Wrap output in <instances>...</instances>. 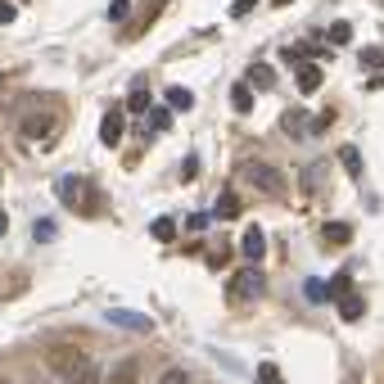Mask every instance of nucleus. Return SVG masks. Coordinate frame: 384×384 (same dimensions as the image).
<instances>
[{
    "mask_svg": "<svg viewBox=\"0 0 384 384\" xmlns=\"http://www.w3.org/2000/svg\"><path fill=\"white\" fill-rule=\"evenodd\" d=\"M239 177H244V186L263 190V195H285L281 168H276V163H267V158H244V163H239Z\"/></svg>",
    "mask_w": 384,
    "mask_h": 384,
    "instance_id": "1",
    "label": "nucleus"
},
{
    "mask_svg": "<svg viewBox=\"0 0 384 384\" xmlns=\"http://www.w3.org/2000/svg\"><path fill=\"white\" fill-rule=\"evenodd\" d=\"M82 362H86V357L73 348V344H50V348H45V367H50L54 376H73Z\"/></svg>",
    "mask_w": 384,
    "mask_h": 384,
    "instance_id": "2",
    "label": "nucleus"
},
{
    "mask_svg": "<svg viewBox=\"0 0 384 384\" xmlns=\"http://www.w3.org/2000/svg\"><path fill=\"white\" fill-rule=\"evenodd\" d=\"M263 294H267V281H263V272H258L253 263L230 281V299H263Z\"/></svg>",
    "mask_w": 384,
    "mask_h": 384,
    "instance_id": "3",
    "label": "nucleus"
},
{
    "mask_svg": "<svg viewBox=\"0 0 384 384\" xmlns=\"http://www.w3.org/2000/svg\"><path fill=\"white\" fill-rule=\"evenodd\" d=\"M104 316H109L113 325H122V330H136V334H149V330H154V321H149V316H140V312H122V307H109Z\"/></svg>",
    "mask_w": 384,
    "mask_h": 384,
    "instance_id": "4",
    "label": "nucleus"
},
{
    "mask_svg": "<svg viewBox=\"0 0 384 384\" xmlns=\"http://www.w3.org/2000/svg\"><path fill=\"white\" fill-rule=\"evenodd\" d=\"M281 127H285V136H294V140H303V136H312V118H307L303 109H285V118H281Z\"/></svg>",
    "mask_w": 384,
    "mask_h": 384,
    "instance_id": "5",
    "label": "nucleus"
},
{
    "mask_svg": "<svg viewBox=\"0 0 384 384\" xmlns=\"http://www.w3.org/2000/svg\"><path fill=\"white\" fill-rule=\"evenodd\" d=\"M239 253H244L253 267L263 263V253H267V239H263V230H258V226H249V230H244V239H239Z\"/></svg>",
    "mask_w": 384,
    "mask_h": 384,
    "instance_id": "6",
    "label": "nucleus"
},
{
    "mask_svg": "<svg viewBox=\"0 0 384 384\" xmlns=\"http://www.w3.org/2000/svg\"><path fill=\"white\" fill-rule=\"evenodd\" d=\"M100 140H104L109 149L122 140V113H118V109H113V113H104V122H100Z\"/></svg>",
    "mask_w": 384,
    "mask_h": 384,
    "instance_id": "7",
    "label": "nucleus"
},
{
    "mask_svg": "<svg viewBox=\"0 0 384 384\" xmlns=\"http://www.w3.org/2000/svg\"><path fill=\"white\" fill-rule=\"evenodd\" d=\"M244 82H249V86H263V91H272V86L281 82V77H276V68H272V64H253Z\"/></svg>",
    "mask_w": 384,
    "mask_h": 384,
    "instance_id": "8",
    "label": "nucleus"
},
{
    "mask_svg": "<svg viewBox=\"0 0 384 384\" xmlns=\"http://www.w3.org/2000/svg\"><path fill=\"white\" fill-rule=\"evenodd\" d=\"M213 213L222 217V222H235V217H239V195H235V190H222V199H217Z\"/></svg>",
    "mask_w": 384,
    "mask_h": 384,
    "instance_id": "9",
    "label": "nucleus"
},
{
    "mask_svg": "<svg viewBox=\"0 0 384 384\" xmlns=\"http://www.w3.org/2000/svg\"><path fill=\"white\" fill-rule=\"evenodd\" d=\"M321 239H325V244H348V239H353V226H348V222H325V226H321Z\"/></svg>",
    "mask_w": 384,
    "mask_h": 384,
    "instance_id": "10",
    "label": "nucleus"
},
{
    "mask_svg": "<svg viewBox=\"0 0 384 384\" xmlns=\"http://www.w3.org/2000/svg\"><path fill=\"white\" fill-rule=\"evenodd\" d=\"M303 299L307 303H330V285L316 281V276H307V281H303Z\"/></svg>",
    "mask_w": 384,
    "mask_h": 384,
    "instance_id": "11",
    "label": "nucleus"
},
{
    "mask_svg": "<svg viewBox=\"0 0 384 384\" xmlns=\"http://www.w3.org/2000/svg\"><path fill=\"white\" fill-rule=\"evenodd\" d=\"M321 82H325L321 68H312V64H299V91H303V95H312Z\"/></svg>",
    "mask_w": 384,
    "mask_h": 384,
    "instance_id": "12",
    "label": "nucleus"
},
{
    "mask_svg": "<svg viewBox=\"0 0 384 384\" xmlns=\"http://www.w3.org/2000/svg\"><path fill=\"white\" fill-rule=\"evenodd\" d=\"M136 376H140V371H136V362H118V367H113V376L109 380H104V384H136Z\"/></svg>",
    "mask_w": 384,
    "mask_h": 384,
    "instance_id": "13",
    "label": "nucleus"
},
{
    "mask_svg": "<svg viewBox=\"0 0 384 384\" xmlns=\"http://www.w3.org/2000/svg\"><path fill=\"white\" fill-rule=\"evenodd\" d=\"M54 195L68 199V204L77 208V195H82V177H59V186H54Z\"/></svg>",
    "mask_w": 384,
    "mask_h": 384,
    "instance_id": "14",
    "label": "nucleus"
},
{
    "mask_svg": "<svg viewBox=\"0 0 384 384\" xmlns=\"http://www.w3.org/2000/svg\"><path fill=\"white\" fill-rule=\"evenodd\" d=\"M50 127H54V118H50V113H41V118H27L23 122V136H50Z\"/></svg>",
    "mask_w": 384,
    "mask_h": 384,
    "instance_id": "15",
    "label": "nucleus"
},
{
    "mask_svg": "<svg viewBox=\"0 0 384 384\" xmlns=\"http://www.w3.org/2000/svg\"><path fill=\"white\" fill-rule=\"evenodd\" d=\"M68 384H100V367H95V362H82L68 376Z\"/></svg>",
    "mask_w": 384,
    "mask_h": 384,
    "instance_id": "16",
    "label": "nucleus"
},
{
    "mask_svg": "<svg viewBox=\"0 0 384 384\" xmlns=\"http://www.w3.org/2000/svg\"><path fill=\"white\" fill-rule=\"evenodd\" d=\"M168 109H177V113L195 109V95H190V91H181V86H172V91H168Z\"/></svg>",
    "mask_w": 384,
    "mask_h": 384,
    "instance_id": "17",
    "label": "nucleus"
},
{
    "mask_svg": "<svg viewBox=\"0 0 384 384\" xmlns=\"http://www.w3.org/2000/svg\"><path fill=\"white\" fill-rule=\"evenodd\" d=\"M362 312H367V307H362V299H357V294L339 299V316H344V321H362Z\"/></svg>",
    "mask_w": 384,
    "mask_h": 384,
    "instance_id": "18",
    "label": "nucleus"
},
{
    "mask_svg": "<svg viewBox=\"0 0 384 384\" xmlns=\"http://www.w3.org/2000/svg\"><path fill=\"white\" fill-rule=\"evenodd\" d=\"M127 113H136V118H140V113H149V91H145V86H136V91L127 95Z\"/></svg>",
    "mask_w": 384,
    "mask_h": 384,
    "instance_id": "19",
    "label": "nucleus"
},
{
    "mask_svg": "<svg viewBox=\"0 0 384 384\" xmlns=\"http://www.w3.org/2000/svg\"><path fill=\"white\" fill-rule=\"evenodd\" d=\"M339 163H344V172H348V177H362V154L353 149V145L339 149Z\"/></svg>",
    "mask_w": 384,
    "mask_h": 384,
    "instance_id": "20",
    "label": "nucleus"
},
{
    "mask_svg": "<svg viewBox=\"0 0 384 384\" xmlns=\"http://www.w3.org/2000/svg\"><path fill=\"white\" fill-rule=\"evenodd\" d=\"M230 104H235L239 113H249V109H253V95H249V86H244V82H239L235 91H230Z\"/></svg>",
    "mask_w": 384,
    "mask_h": 384,
    "instance_id": "21",
    "label": "nucleus"
},
{
    "mask_svg": "<svg viewBox=\"0 0 384 384\" xmlns=\"http://www.w3.org/2000/svg\"><path fill=\"white\" fill-rule=\"evenodd\" d=\"M348 285H353V276H348V272H339V276L330 281V299H334V303H339V299H348Z\"/></svg>",
    "mask_w": 384,
    "mask_h": 384,
    "instance_id": "22",
    "label": "nucleus"
},
{
    "mask_svg": "<svg viewBox=\"0 0 384 384\" xmlns=\"http://www.w3.org/2000/svg\"><path fill=\"white\" fill-rule=\"evenodd\" d=\"M149 230H154V239H163V244H168V239L177 235V222H172V217H158V222H154Z\"/></svg>",
    "mask_w": 384,
    "mask_h": 384,
    "instance_id": "23",
    "label": "nucleus"
},
{
    "mask_svg": "<svg viewBox=\"0 0 384 384\" xmlns=\"http://www.w3.org/2000/svg\"><path fill=\"white\" fill-rule=\"evenodd\" d=\"M325 36H330L334 45H348L353 41V23H330V32H325Z\"/></svg>",
    "mask_w": 384,
    "mask_h": 384,
    "instance_id": "24",
    "label": "nucleus"
},
{
    "mask_svg": "<svg viewBox=\"0 0 384 384\" xmlns=\"http://www.w3.org/2000/svg\"><path fill=\"white\" fill-rule=\"evenodd\" d=\"M149 127L154 131H168L172 127V109H149Z\"/></svg>",
    "mask_w": 384,
    "mask_h": 384,
    "instance_id": "25",
    "label": "nucleus"
},
{
    "mask_svg": "<svg viewBox=\"0 0 384 384\" xmlns=\"http://www.w3.org/2000/svg\"><path fill=\"white\" fill-rule=\"evenodd\" d=\"M199 177V154H186V163H181V181H195Z\"/></svg>",
    "mask_w": 384,
    "mask_h": 384,
    "instance_id": "26",
    "label": "nucleus"
},
{
    "mask_svg": "<svg viewBox=\"0 0 384 384\" xmlns=\"http://www.w3.org/2000/svg\"><path fill=\"white\" fill-rule=\"evenodd\" d=\"M258 384H281V371H276L272 362H263V367H258Z\"/></svg>",
    "mask_w": 384,
    "mask_h": 384,
    "instance_id": "27",
    "label": "nucleus"
},
{
    "mask_svg": "<svg viewBox=\"0 0 384 384\" xmlns=\"http://www.w3.org/2000/svg\"><path fill=\"white\" fill-rule=\"evenodd\" d=\"M32 230H36V239H41V244H50V239H54V222H50V217H41Z\"/></svg>",
    "mask_w": 384,
    "mask_h": 384,
    "instance_id": "28",
    "label": "nucleus"
},
{
    "mask_svg": "<svg viewBox=\"0 0 384 384\" xmlns=\"http://www.w3.org/2000/svg\"><path fill=\"white\" fill-rule=\"evenodd\" d=\"M253 5H258V0H235V5H230V18H244V14H253Z\"/></svg>",
    "mask_w": 384,
    "mask_h": 384,
    "instance_id": "29",
    "label": "nucleus"
},
{
    "mask_svg": "<svg viewBox=\"0 0 384 384\" xmlns=\"http://www.w3.org/2000/svg\"><path fill=\"white\" fill-rule=\"evenodd\" d=\"M127 0H113V5H109V18H113V23H122V18H127Z\"/></svg>",
    "mask_w": 384,
    "mask_h": 384,
    "instance_id": "30",
    "label": "nucleus"
},
{
    "mask_svg": "<svg viewBox=\"0 0 384 384\" xmlns=\"http://www.w3.org/2000/svg\"><path fill=\"white\" fill-rule=\"evenodd\" d=\"M14 18H18V9L9 5V0H0V27H5V23H14Z\"/></svg>",
    "mask_w": 384,
    "mask_h": 384,
    "instance_id": "31",
    "label": "nucleus"
},
{
    "mask_svg": "<svg viewBox=\"0 0 384 384\" xmlns=\"http://www.w3.org/2000/svg\"><path fill=\"white\" fill-rule=\"evenodd\" d=\"M186 226H190V230H204V226H208V213H190Z\"/></svg>",
    "mask_w": 384,
    "mask_h": 384,
    "instance_id": "32",
    "label": "nucleus"
},
{
    "mask_svg": "<svg viewBox=\"0 0 384 384\" xmlns=\"http://www.w3.org/2000/svg\"><path fill=\"white\" fill-rule=\"evenodd\" d=\"M163 384H186V371H163Z\"/></svg>",
    "mask_w": 384,
    "mask_h": 384,
    "instance_id": "33",
    "label": "nucleus"
},
{
    "mask_svg": "<svg viewBox=\"0 0 384 384\" xmlns=\"http://www.w3.org/2000/svg\"><path fill=\"white\" fill-rule=\"evenodd\" d=\"M5 230H9V217H5V213H0V235H5Z\"/></svg>",
    "mask_w": 384,
    "mask_h": 384,
    "instance_id": "34",
    "label": "nucleus"
},
{
    "mask_svg": "<svg viewBox=\"0 0 384 384\" xmlns=\"http://www.w3.org/2000/svg\"><path fill=\"white\" fill-rule=\"evenodd\" d=\"M27 384H45V380H27Z\"/></svg>",
    "mask_w": 384,
    "mask_h": 384,
    "instance_id": "35",
    "label": "nucleus"
},
{
    "mask_svg": "<svg viewBox=\"0 0 384 384\" xmlns=\"http://www.w3.org/2000/svg\"><path fill=\"white\" fill-rule=\"evenodd\" d=\"M276 5H290V0H276Z\"/></svg>",
    "mask_w": 384,
    "mask_h": 384,
    "instance_id": "36",
    "label": "nucleus"
},
{
    "mask_svg": "<svg viewBox=\"0 0 384 384\" xmlns=\"http://www.w3.org/2000/svg\"><path fill=\"white\" fill-rule=\"evenodd\" d=\"M0 86H5V73H0Z\"/></svg>",
    "mask_w": 384,
    "mask_h": 384,
    "instance_id": "37",
    "label": "nucleus"
},
{
    "mask_svg": "<svg viewBox=\"0 0 384 384\" xmlns=\"http://www.w3.org/2000/svg\"><path fill=\"white\" fill-rule=\"evenodd\" d=\"M0 384H9V380H5V376H0Z\"/></svg>",
    "mask_w": 384,
    "mask_h": 384,
    "instance_id": "38",
    "label": "nucleus"
},
{
    "mask_svg": "<svg viewBox=\"0 0 384 384\" xmlns=\"http://www.w3.org/2000/svg\"><path fill=\"white\" fill-rule=\"evenodd\" d=\"M380 64H384V54H380Z\"/></svg>",
    "mask_w": 384,
    "mask_h": 384,
    "instance_id": "39",
    "label": "nucleus"
}]
</instances>
